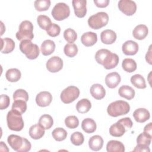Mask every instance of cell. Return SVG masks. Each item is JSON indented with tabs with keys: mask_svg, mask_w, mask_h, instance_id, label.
<instances>
[{
	"mask_svg": "<svg viewBox=\"0 0 152 152\" xmlns=\"http://www.w3.org/2000/svg\"><path fill=\"white\" fill-rule=\"evenodd\" d=\"M95 59L98 64L102 65L106 69L115 68L119 61L117 54L112 53L106 49L99 50L95 54Z\"/></svg>",
	"mask_w": 152,
	"mask_h": 152,
	"instance_id": "obj_1",
	"label": "cell"
},
{
	"mask_svg": "<svg viewBox=\"0 0 152 152\" xmlns=\"http://www.w3.org/2000/svg\"><path fill=\"white\" fill-rule=\"evenodd\" d=\"M7 141L10 146L18 152H27L31 147V143L27 139L14 134L9 135Z\"/></svg>",
	"mask_w": 152,
	"mask_h": 152,
	"instance_id": "obj_2",
	"label": "cell"
},
{
	"mask_svg": "<svg viewBox=\"0 0 152 152\" xmlns=\"http://www.w3.org/2000/svg\"><path fill=\"white\" fill-rule=\"evenodd\" d=\"M130 110V106L125 101L117 100L111 103L107 108V113L112 117L127 114Z\"/></svg>",
	"mask_w": 152,
	"mask_h": 152,
	"instance_id": "obj_3",
	"label": "cell"
},
{
	"mask_svg": "<svg viewBox=\"0 0 152 152\" xmlns=\"http://www.w3.org/2000/svg\"><path fill=\"white\" fill-rule=\"evenodd\" d=\"M7 122L10 129L15 131H20L24 128V121L21 114L11 110L7 115Z\"/></svg>",
	"mask_w": 152,
	"mask_h": 152,
	"instance_id": "obj_4",
	"label": "cell"
},
{
	"mask_svg": "<svg viewBox=\"0 0 152 152\" xmlns=\"http://www.w3.org/2000/svg\"><path fill=\"white\" fill-rule=\"evenodd\" d=\"M20 49L26 57L31 60L36 59L39 55V48L30 40H24L20 43Z\"/></svg>",
	"mask_w": 152,
	"mask_h": 152,
	"instance_id": "obj_5",
	"label": "cell"
},
{
	"mask_svg": "<svg viewBox=\"0 0 152 152\" xmlns=\"http://www.w3.org/2000/svg\"><path fill=\"white\" fill-rule=\"evenodd\" d=\"M18 29V31L16 33L15 35L17 40L20 41L24 40H31L33 39V25L30 21L24 20L22 21L19 26Z\"/></svg>",
	"mask_w": 152,
	"mask_h": 152,
	"instance_id": "obj_6",
	"label": "cell"
},
{
	"mask_svg": "<svg viewBox=\"0 0 152 152\" xmlns=\"http://www.w3.org/2000/svg\"><path fill=\"white\" fill-rule=\"evenodd\" d=\"M109 21V16L105 12H99L90 16L88 19V24L93 29L97 30L106 26Z\"/></svg>",
	"mask_w": 152,
	"mask_h": 152,
	"instance_id": "obj_7",
	"label": "cell"
},
{
	"mask_svg": "<svg viewBox=\"0 0 152 152\" xmlns=\"http://www.w3.org/2000/svg\"><path fill=\"white\" fill-rule=\"evenodd\" d=\"M51 13L55 20L61 21L69 17L70 14L69 7L65 3L59 2L54 6Z\"/></svg>",
	"mask_w": 152,
	"mask_h": 152,
	"instance_id": "obj_8",
	"label": "cell"
},
{
	"mask_svg": "<svg viewBox=\"0 0 152 152\" xmlns=\"http://www.w3.org/2000/svg\"><path fill=\"white\" fill-rule=\"evenodd\" d=\"M80 95V90L75 86H71L65 88L61 93V99L65 104H69L76 100Z\"/></svg>",
	"mask_w": 152,
	"mask_h": 152,
	"instance_id": "obj_9",
	"label": "cell"
},
{
	"mask_svg": "<svg viewBox=\"0 0 152 152\" xmlns=\"http://www.w3.org/2000/svg\"><path fill=\"white\" fill-rule=\"evenodd\" d=\"M119 10L126 15L131 16L134 14L137 11L135 2L131 0H121L118 2Z\"/></svg>",
	"mask_w": 152,
	"mask_h": 152,
	"instance_id": "obj_10",
	"label": "cell"
},
{
	"mask_svg": "<svg viewBox=\"0 0 152 152\" xmlns=\"http://www.w3.org/2000/svg\"><path fill=\"white\" fill-rule=\"evenodd\" d=\"M46 66L49 72H57L62 69L63 67V61L60 57L53 56L48 60Z\"/></svg>",
	"mask_w": 152,
	"mask_h": 152,
	"instance_id": "obj_11",
	"label": "cell"
},
{
	"mask_svg": "<svg viewBox=\"0 0 152 152\" xmlns=\"http://www.w3.org/2000/svg\"><path fill=\"white\" fill-rule=\"evenodd\" d=\"M72 4L75 15L78 18L84 17L87 13L86 0H73Z\"/></svg>",
	"mask_w": 152,
	"mask_h": 152,
	"instance_id": "obj_12",
	"label": "cell"
},
{
	"mask_svg": "<svg viewBox=\"0 0 152 152\" xmlns=\"http://www.w3.org/2000/svg\"><path fill=\"white\" fill-rule=\"evenodd\" d=\"M52 100V94L46 91H41L36 97V102L40 107H46L49 106Z\"/></svg>",
	"mask_w": 152,
	"mask_h": 152,
	"instance_id": "obj_13",
	"label": "cell"
},
{
	"mask_svg": "<svg viewBox=\"0 0 152 152\" xmlns=\"http://www.w3.org/2000/svg\"><path fill=\"white\" fill-rule=\"evenodd\" d=\"M123 53L126 55H134L138 51V45L133 40H127L122 46Z\"/></svg>",
	"mask_w": 152,
	"mask_h": 152,
	"instance_id": "obj_14",
	"label": "cell"
},
{
	"mask_svg": "<svg viewBox=\"0 0 152 152\" xmlns=\"http://www.w3.org/2000/svg\"><path fill=\"white\" fill-rule=\"evenodd\" d=\"M121 80L120 75L116 72H112L108 74L105 78V83L110 88L116 87Z\"/></svg>",
	"mask_w": 152,
	"mask_h": 152,
	"instance_id": "obj_15",
	"label": "cell"
},
{
	"mask_svg": "<svg viewBox=\"0 0 152 152\" xmlns=\"http://www.w3.org/2000/svg\"><path fill=\"white\" fill-rule=\"evenodd\" d=\"M100 39L102 42L104 44L111 45L115 42L116 34L112 30H104L100 34Z\"/></svg>",
	"mask_w": 152,
	"mask_h": 152,
	"instance_id": "obj_16",
	"label": "cell"
},
{
	"mask_svg": "<svg viewBox=\"0 0 152 152\" xmlns=\"http://www.w3.org/2000/svg\"><path fill=\"white\" fill-rule=\"evenodd\" d=\"M133 117L137 122L143 123L150 119V114L147 109L138 108L134 112Z\"/></svg>",
	"mask_w": 152,
	"mask_h": 152,
	"instance_id": "obj_17",
	"label": "cell"
},
{
	"mask_svg": "<svg viewBox=\"0 0 152 152\" xmlns=\"http://www.w3.org/2000/svg\"><path fill=\"white\" fill-rule=\"evenodd\" d=\"M91 95L96 100L103 99L106 95V90L102 85L94 84L91 86L90 89Z\"/></svg>",
	"mask_w": 152,
	"mask_h": 152,
	"instance_id": "obj_18",
	"label": "cell"
},
{
	"mask_svg": "<svg viewBox=\"0 0 152 152\" xmlns=\"http://www.w3.org/2000/svg\"><path fill=\"white\" fill-rule=\"evenodd\" d=\"M97 41V34L88 31L84 33L81 37V43L86 46L89 47L94 45Z\"/></svg>",
	"mask_w": 152,
	"mask_h": 152,
	"instance_id": "obj_19",
	"label": "cell"
},
{
	"mask_svg": "<svg viewBox=\"0 0 152 152\" xmlns=\"http://www.w3.org/2000/svg\"><path fill=\"white\" fill-rule=\"evenodd\" d=\"M45 129L39 124L32 125L29 129V135L34 140L41 138L45 134Z\"/></svg>",
	"mask_w": 152,
	"mask_h": 152,
	"instance_id": "obj_20",
	"label": "cell"
},
{
	"mask_svg": "<svg viewBox=\"0 0 152 152\" xmlns=\"http://www.w3.org/2000/svg\"><path fill=\"white\" fill-rule=\"evenodd\" d=\"M148 27L144 24H139L132 31V35L134 37L138 40L144 39L148 34Z\"/></svg>",
	"mask_w": 152,
	"mask_h": 152,
	"instance_id": "obj_21",
	"label": "cell"
},
{
	"mask_svg": "<svg viewBox=\"0 0 152 152\" xmlns=\"http://www.w3.org/2000/svg\"><path fill=\"white\" fill-rule=\"evenodd\" d=\"M103 145V140L100 135L92 136L88 141V145L93 151H97L102 149Z\"/></svg>",
	"mask_w": 152,
	"mask_h": 152,
	"instance_id": "obj_22",
	"label": "cell"
},
{
	"mask_svg": "<svg viewBox=\"0 0 152 152\" xmlns=\"http://www.w3.org/2000/svg\"><path fill=\"white\" fill-rule=\"evenodd\" d=\"M55 49V43L51 40H46L43 42L40 46L41 53L44 56H48L53 53Z\"/></svg>",
	"mask_w": 152,
	"mask_h": 152,
	"instance_id": "obj_23",
	"label": "cell"
},
{
	"mask_svg": "<svg viewBox=\"0 0 152 152\" xmlns=\"http://www.w3.org/2000/svg\"><path fill=\"white\" fill-rule=\"evenodd\" d=\"M106 150L107 152H124L125 151V146L121 141L110 140L107 143Z\"/></svg>",
	"mask_w": 152,
	"mask_h": 152,
	"instance_id": "obj_24",
	"label": "cell"
},
{
	"mask_svg": "<svg viewBox=\"0 0 152 152\" xmlns=\"http://www.w3.org/2000/svg\"><path fill=\"white\" fill-rule=\"evenodd\" d=\"M1 52L2 53H9L11 52L15 48V42L10 38L6 37L4 39L1 38Z\"/></svg>",
	"mask_w": 152,
	"mask_h": 152,
	"instance_id": "obj_25",
	"label": "cell"
},
{
	"mask_svg": "<svg viewBox=\"0 0 152 152\" xmlns=\"http://www.w3.org/2000/svg\"><path fill=\"white\" fill-rule=\"evenodd\" d=\"M119 95L127 100H131L135 96V91L131 87L126 85L122 86L118 90Z\"/></svg>",
	"mask_w": 152,
	"mask_h": 152,
	"instance_id": "obj_26",
	"label": "cell"
},
{
	"mask_svg": "<svg viewBox=\"0 0 152 152\" xmlns=\"http://www.w3.org/2000/svg\"><path fill=\"white\" fill-rule=\"evenodd\" d=\"M126 131L124 125L118 122L112 125L109 128L110 134L115 137H120L122 136Z\"/></svg>",
	"mask_w": 152,
	"mask_h": 152,
	"instance_id": "obj_27",
	"label": "cell"
},
{
	"mask_svg": "<svg viewBox=\"0 0 152 152\" xmlns=\"http://www.w3.org/2000/svg\"><path fill=\"white\" fill-rule=\"evenodd\" d=\"M81 128L87 134L94 132L96 129V124L91 118H86L81 123Z\"/></svg>",
	"mask_w": 152,
	"mask_h": 152,
	"instance_id": "obj_28",
	"label": "cell"
},
{
	"mask_svg": "<svg viewBox=\"0 0 152 152\" xmlns=\"http://www.w3.org/2000/svg\"><path fill=\"white\" fill-rule=\"evenodd\" d=\"M91 102L87 99H81L76 104V109L80 113H85L88 112L91 109Z\"/></svg>",
	"mask_w": 152,
	"mask_h": 152,
	"instance_id": "obj_29",
	"label": "cell"
},
{
	"mask_svg": "<svg viewBox=\"0 0 152 152\" xmlns=\"http://www.w3.org/2000/svg\"><path fill=\"white\" fill-rule=\"evenodd\" d=\"M21 76V72L17 68H11L7 70L5 74V77L10 82L18 81Z\"/></svg>",
	"mask_w": 152,
	"mask_h": 152,
	"instance_id": "obj_30",
	"label": "cell"
},
{
	"mask_svg": "<svg viewBox=\"0 0 152 152\" xmlns=\"http://www.w3.org/2000/svg\"><path fill=\"white\" fill-rule=\"evenodd\" d=\"M122 66L125 71L131 73L136 70L137 63L133 59L125 58L122 61Z\"/></svg>",
	"mask_w": 152,
	"mask_h": 152,
	"instance_id": "obj_31",
	"label": "cell"
},
{
	"mask_svg": "<svg viewBox=\"0 0 152 152\" xmlns=\"http://www.w3.org/2000/svg\"><path fill=\"white\" fill-rule=\"evenodd\" d=\"M131 82L135 87L140 89L146 88V84L144 78L140 74H135L131 77Z\"/></svg>",
	"mask_w": 152,
	"mask_h": 152,
	"instance_id": "obj_32",
	"label": "cell"
},
{
	"mask_svg": "<svg viewBox=\"0 0 152 152\" xmlns=\"http://www.w3.org/2000/svg\"><path fill=\"white\" fill-rule=\"evenodd\" d=\"M37 22L39 27L46 31L49 28L52 24V21L50 18L45 15H40L37 18Z\"/></svg>",
	"mask_w": 152,
	"mask_h": 152,
	"instance_id": "obj_33",
	"label": "cell"
},
{
	"mask_svg": "<svg viewBox=\"0 0 152 152\" xmlns=\"http://www.w3.org/2000/svg\"><path fill=\"white\" fill-rule=\"evenodd\" d=\"M39 124L41 125L45 129H49L53 126V121L50 115L45 114L42 115L39 118Z\"/></svg>",
	"mask_w": 152,
	"mask_h": 152,
	"instance_id": "obj_34",
	"label": "cell"
},
{
	"mask_svg": "<svg viewBox=\"0 0 152 152\" xmlns=\"http://www.w3.org/2000/svg\"><path fill=\"white\" fill-rule=\"evenodd\" d=\"M12 110H14L21 115L27 110L26 102L23 100H15L12 105Z\"/></svg>",
	"mask_w": 152,
	"mask_h": 152,
	"instance_id": "obj_35",
	"label": "cell"
},
{
	"mask_svg": "<svg viewBox=\"0 0 152 152\" xmlns=\"http://www.w3.org/2000/svg\"><path fill=\"white\" fill-rule=\"evenodd\" d=\"M53 138L57 141H62L66 138L67 132L62 128H56L52 132Z\"/></svg>",
	"mask_w": 152,
	"mask_h": 152,
	"instance_id": "obj_36",
	"label": "cell"
},
{
	"mask_svg": "<svg viewBox=\"0 0 152 152\" xmlns=\"http://www.w3.org/2000/svg\"><path fill=\"white\" fill-rule=\"evenodd\" d=\"M64 52L66 56L72 58L77 54L78 48L75 43H67L64 46Z\"/></svg>",
	"mask_w": 152,
	"mask_h": 152,
	"instance_id": "obj_37",
	"label": "cell"
},
{
	"mask_svg": "<svg viewBox=\"0 0 152 152\" xmlns=\"http://www.w3.org/2000/svg\"><path fill=\"white\" fill-rule=\"evenodd\" d=\"M152 137L145 132L140 134L137 138V143L139 145L149 146L151 141Z\"/></svg>",
	"mask_w": 152,
	"mask_h": 152,
	"instance_id": "obj_38",
	"label": "cell"
},
{
	"mask_svg": "<svg viewBox=\"0 0 152 152\" xmlns=\"http://www.w3.org/2000/svg\"><path fill=\"white\" fill-rule=\"evenodd\" d=\"M35 9L38 11H44L49 9L50 6V0H36L34 2Z\"/></svg>",
	"mask_w": 152,
	"mask_h": 152,
	"instance_id": "obj_39",
	"label": "cell"
},
{
	"mask_svg": "<svg viewBox=\"0 0 152 152\" xmlns=\"http://www.w3.org/2000/svg\"><path fill=\"white\" fill-rule=\"evenodd\" d=\"M64 37L69 43H72L77 40V34L74 30L68 28L64 31Z\"/></svg>",
	"mask_w": 152,
	"mask_h": 152,
	"instance_id": "obj_40",
	"label": "cell"
},
{
	"mask_svg": "<svg viewBox=\"0 0 152 152\" xmlns=\"http://www.w3.org/2000/svg\"><path fill=\"white\" fill-rule=\"evenodd\" d=\"M70 140L74 145L79 146L83 144V143L84 142V135L80 132H78V131L75 132L71 134Z\"/></svg>",
	"mask_w": 152,
	"mask_h": 152,
	"instance_id": "obj_41",
	"label": "cell"
},
{
	"mask_svg": "<svg viewBox=\"0 0 152 152\" xmlns=\"http://www.w3.org/2000/svg\"><path fill=\"white\" fill-rule=\"evenodd\" d=\"M65 124L68 128L74 129L78 127L79 120L75 116H68L65 119Z\"/></svg>",
	"mask_w": 152,
	"mask_h": 152,
	"instance_id": "obj_42",
	"label": "cell"
},
{
	"mask_svg": "<svg viewBox=\"0 0 152 152\" xmlns=\"http://www.w3.org/2000/svg\"><path fill=\"white\" fill-rule=\"evenodd\" d=\"M14 100H23L26 102L28 100V94L27 92L23 89H18L13 94Z\"/></svg>",
	"mask_w": 152,
	"mask_h": 152,
	"instance_id": "obj_43",
	"label": "cell"
},
{
	"mask_svg": "<svg viewBox=\"0 0 152 152\" xmlns=\"http://www.w3.org/2000/svg\"><path fill=\"white\" fill-rule=\"evenodd\" d=\"M61 31V28L59 25L55 23H52L49 28L46 30L47 34L51 37H56L58 36Z\"/></svg>",
	"mask_w": 152,
	"mask_h": 152,
	"instance_id": "obj_44",
	"label": "cell"
},
{
	"mask_svg": "<svg viewBox=\"0 0 152 152\" xmlns=\"http://www.w3.org/2000/svg\"><path fill=\"white\" fill-rule=\"evenodd\" d=\"M10 97L6 94H1V100H0V109L4 110L7 109L10 104Z\"/></svg>",
	"mask_w": 152,
	"mask_h": 152,
	"instance_id": "obj_45",
	"label": "cell"
},
{
	"mask_svg": "<svg viewBox=\"0 0 152 152\" xmlns=\"http://www.w3.org/2000/svg\"><path fill=\"white\" fill-rule=\"evenodd\" d=\"M118 122L121 123V124H122L124 125L126 131H128V129H130L132 128V125H133V123H132L131 119L128 117L122 118V119H119Z\"/></svg>",
	"mask_w": 152,
	"mask_h": 152,
	"instance_id": "obj_46",
	"label": "cell"
},
{
	"mask_svg": "<svg viewBox=\"0 0 152 152\" xmlns=\"http://www.w3.org/2000/svg\"><path fill=\"white\" fill-rule=\"evenodd\" d=\"M94 3L99 8H105L109 4V0H94Z\"/></svg>",
	"mask_w": 152,
	"mask_h": 152,
	"instance_id": "obj_47",
	"label": "cell"
},
{
	"mask_svg": "<svg viewBox=\"0 0 152 152\" xmlns=\"http://www.w3.org/2000/svg\"><path fill=\"white\" fill-rule=\"evenodd\" d=\"M133 151H147V152H150V150L149 148V146H145V145L137 144L136 145V147L134 148Z\"/></svg>",
	"mask_w": 152,
	"mask_h": 152,
	"instance_id": "obj_48",
	"label": "cell"
},
{
	"mask_svg": "<svg viewBox=\"0 0 152 152\" xmlns=\"http://www.w3.org/2000/svg\"><path fill=\"white\" fill-rule=\"evenodd\" d=\"M144 132L152 137V123L150 122L146 125L144 128Z\"/></svg>",
	"mask_w": 152,
	"mask_h": 152,
	"instance_id": "obj_49",
	"label": "cell"
},
{
	"mask_svg": "<svg viewBox=\"0 0 152 152\" xmlns=\"http://www.w3.org/2000/svg\"><path fill=\"white\" fill-rule=\"evenodd\" d=\"M151 46H150L148 50L147 53L145 55V60L150 65L151 64Z\"/></svg>",
	"mask_w": 152,
	"mask_h": 152,
	"instance_id": "obj_50",
	"label": "cell"
},
{
	"mask_svg": "<svg viewBox=\"0 0 152 152\" xmlns=\"http://www.w3.org/2000/svg\"><path fill=\"white\" fill-rule=\"evenodd\" d=\"M1 147H5V150L7 151H8V148H7L6 144H4V142L3 141H1ZM1 151H4V150L2 149V148H1ZM5 150H4V151H5Z\"/></svg>",
	"mask_w": 152,
	"mask_h": 152,
	"instance_id": "obj_51",
	"label": "cell"
}]
</instances>
